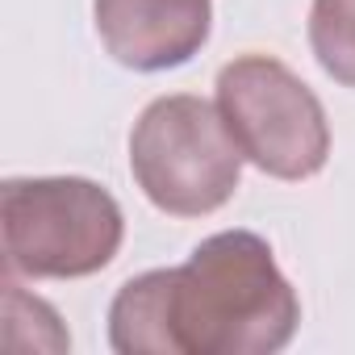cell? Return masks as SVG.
<instances>
[{
  "label": "cell",
  "mask_w": 355,
  "mask_h": 355,
  "mask_svg": "<svg viewBox=\"0 0 355 355\" xmlns=\"http://www.w3.org/2000/svg\"><path fill=\"white\" fill-rule=\"evenodd\" d=\"M297 326V288L255 230L201 239L180 268L130 276L109 305L117 355H272Z\"/></svg>",
  "instance_id": "1"
},
{
  "label": "cell",
  "mask_w": 355,
  "mask_h": 355,
  "mask_svg": "<svg viewBox=\"0 0 355 355\" xmlns=\"http://www.w3.org/2000/svg\"><path fill=\"white\" fill-rule=\"evenodd\" d=\"M125 239L117 197L88 175H13L0 184L5 272L21 280H84L105 272Z\"/></svg>",
  "instance_id": "2"
},
{
  "label": "cell",
  "mask_w": 355,
  "mask_h": 355,
  "mask_svg": "<svg viewBox=\"0 0 355 355\" xmlns=\"http://www.w3.org/2000/svg\"><path fill=\"white\" fill-rule=\"evenodd\" d=\"M243 150L218 101L155 96L130 130V175L167 218H209L243 184Z\"/></svg>",
  "instance_id": "3"
},
{
  "label": "cell",
  "mask_w": 355,
  "mask_h": 355,
  "mask_svg": "<svg viewBox=\"0 0 355 355\" xmlns=\"http://www.w3.org/2000/svg\"><path fill=\"white\" fill-rule=\"evenodd\" d=\"M214 101L243 159L272 180H313L330 159V121L318 92L272 55H239L218 71Z\"/></svg>",
  "instance_id": "4"
},
{
  "label": "cell",
  "mask_w": 355,
  "mask_h": 355,
  "mask_svg": "<svg viewBox=\"0 0 355 355\" xmlns=\"http://www.w3.org/2000/svg\"><path fill=\"white\" fill-rule=\"evenodd\" d=\"M101 46L130 71L184 67L214 30V0H92Z\"/></svg>",
  "instance_id": "5"
},
{
  "label": "cell",
  "mask_w": 355,
  "mask_h": 355,
  "mask_svg": "<svg viewBox=\"0 0 355 355\" xmlns=\"http://www.w3.org/2000/svg\"><path fill=\"white\" fill-rule=\"evenodd\" d=\"M309 51L334 84L355 88V0H313Z\"/></svg>",
  "instance_id": "6"
}]
</instances>
